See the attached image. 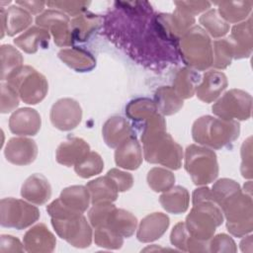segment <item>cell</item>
Instances as JSON below:
<instances>
[{"label": "cell", "mask_w": 253, "mask_h": 253, "mask_svg": "<svg viewBox=\"0 0 253 253\" xmlns=\"http://www.w3.org/2000/svg\"><path fill=\"white\" fill-rule=\"evenodd\" d=\"M215 203L226 219L227 230L242 237L253 229V202L251 195L243 193L239 184L232 179L217 180L211 188Z\"/></svg>", "instance_id": "cell-1"}, {"label": "cell", "mask_w": 253, "mask_h": 253, "mask_svg": "<svg viewBox=\"0 0 253 253\" xmlns=\"http://www.w3.org/2000/svg\"><path fill=\"white\" fill-rule=\"evenodd\" d=\"M141 142L147 162L173 170L181 168L183 149L166 132V122L161 114L156 113L141 126Z\"/></svg>", "instance_id": "cell-2"}, {"label": "cell", "mask_w": 253, "mask_h": 253, "mask_svg": "<svg viewBox=\"0 0 253 253\" xmlns=\"http://www.w3.org/2000/svg\"><path fill=\"white\" fill-rule=\"evenodd\" d=\"M193 208L186 217L185 225L190 235L204 243L213 236L217 226L223 222V214L208 187L196 189L192 196Z\"/></svg>", "instance_id": "cell-3"}, {"label": "cell", "mask_w": 253, "mask_h": 253, "mask_svg": "<svg viewBox=\"0 0 253 253\" xmlns=\"http://www.w3.org/2000/svg\"><path fill=\"white\" fill-rule=\"evenodd\" d=\"M51 225L57 235L77 248H86L92 242V228L83 212L65 206L58 198L46 207Z\"/></svg>", "instance_id": "cell-4"}, {"label": "cell", "mask_w": 253, "mask_h": 253, "mask_svg": "<svg viewBox=\"0 0 253 253\" xmlns=\"http://www.w3.org/2000/svg\"><path fill=\"white\" fill-rule=\"evenodd\" d=\"M240 125L237 121H227L212 116H203L192 126L193 139L211 149H220L238 138Z\"/></svg>", "instance_id": "cell-5"}, {"label": "cell", "mask_w": 253, "mask_h": 253, "mask_svg": "<svg viewBox=\"0 0 253 253\" xmlns=\"http://www.w3.org/2000/svg\"><path fill=\"white\" fill-rule=\"evenodd\" d=\"M177 45L186 65L197 70H206L212 65V42L207 32L193 26L180 39Z\"/></svg>", "instance_id": "cell-6"}, {"label": "cell", "mask_w": 253, "mask_h": 253, "mask_svg": "<svg viewBox=\"0 0 253 253\" xmlns=\"http://www.w3.org/2000/svg\"><path fill=\"white\" fill-rule=\"evenodd\" d=\"M185 170L195 185L211 183L218 176V163L214 151L206 146L189 145L185 150Z\"/></svg>", "instance_id": "cell-7"}, {"label": "cell", "mask_w": 253, "mask_h": 253, "mask_svg": "<svg viewBox=\"0 0 253 253\" xmlns=\"http://www.w3.org/2000/svg\"><path fill=\"white\" fill-rule=\"evenodd\" d=\"M26 104L36 105L42 101L48 91L46 78L29 65H22L6 79Z\"/></svg>", "instance_id": "cell-8"}, {"label": "cell", "mask_w": 253, "mask_h": 253, "mask_svg": "<svg viewBox=\"0 0 253 253\" xmlns=\"http://www.w3.org/2000/svg\"><path fill=\"white\" fill-rule=\"evenodd\" d=\"M40 211L28 202L15 198L0 201V224L3 227L25 229L40 218Z\"/></svg>", "instance_id": "cell-9"}, {"label": "cell", "mask_w": 253, "mask_h": 253, "mask_svg": "<svg viewBox=\"0 0 253 253\" xmlns=\"http://www.w3.org/2000/svg\"><path fill=\"white\" fill-rule=\"evenodd\" d=\"M252 97L240 89L225 92L211 107L213 115L227 121H246L251 117Z\"/></svg>", "instance_id": "cell-10"}, {"label": "cell", "mask_w": 253, "mask_h": 253, "mask_svg": "<svg viewBox=\"0 0 253 253\" xmlns=\"http://www.w3.org/2000/svg\"><path fill=\"white\" fill-rule=\"evenodd\" d=\"M36 24L48 32L50 31L54 42L58 46H69L74 42L70 29V19L61 11L48 9L37 16Z\"/></svg>", "instance_id": "cell-11"}, {"label": "cell", "mask_w": 253, "mask_h": 253, "mask_svg": "<svg viewBox=\"0 0 253 253\" xmlns=\"http://www.w3.org/2000/svg\"><path fill=\"white\" fill-rule=\"evenodd\" d=\"M49 119L54 127L62 131L74 129L82 120L80 104L71 98H61L51 107Z\"/></svg>", "instance_id": "cell-12"}, {"label": "cell", "mask_w": 253, "mask_h": 253, "mask_svg": "<svg viewBox=\"0 0 253 253\" xmlns=\"http://www.w3.org/2000/svg\"><path fill=\"white\" fill-rule=\"evenodd\" d=\"M4 155L10 163L18 166H26L36 160L38 156V145L34 139L29 137H12L5 146Z\"/></svg>", "instance_id": "cell-13"}, {"label": "cell", "mask_w": 253, "mask_h": 253, "mask_svg": "<svg viewBox=\"0 0 253 253\" xmlns=\"http://www.w3.org/2000/svg\"><path fill=\"white\" fill-rule=\"evenodd\" d=\"M42 126L40 114L32 108H21L13 112L9 119V128L12 133L26 136L36 135Z\"/></svg>", "instance_id": "cell-14"}, {"label": "cell", "mask_w": 253, "mask_h": 253, "mask_svg": "<svg viewBox=\"0 0 253 253\" xmlns=\"http://www.w3.org/2000/svg\"><path fill=\"white\" fill-rule=\"evenodd\" d=\"M227 77L221 71H207L196 88V96L205 103L215 101L227 87Z\"/></svg>", "instance_id": "cell-15"}, {"label": "cell", "mask_w": 253, "mask_h": 253, "mask_svg": "<svg viewBox=\"0 0 253 253\" xmlns=\"http://www.w3.org/2000/svg\"><path fill=\"white\" fill-rule=\"evenodd\" d=\"M1 38L6 33L9 37L26 30L33 21L31 14L19 5L10 6L8 9L1 7Z\"/></svg>", "instance_id": "cell-16"}, {"label": "cell", "mask_w": 253, "mask_h": 253, "mask_svg": "<svg viewBox=\"0 0 253 253\" xmlns=\"http://www.w3.org/2000/svg\"><path fill=\"white\" fill-rule=\"evenodd\" d=\"M90 152L89 144L80 137H71L62 141L56 148V161L66 167L75 166Z\"/></svg>", "instance_id": "cell-17"}, {"label": "cell", "mask_w": 253, "mask_h": 253, "mask_svg": "<svg viewBox=\"0 0 253 253\" xmlns=\"http://www.w3.org/2000/svg\"><path fill=\"white\" fill-rule=\"evenodd\" d=\"M21 196L28 202L41 206L51 197V186L45 176L35 173L28 177L21 188Z\"/></svg>", "instance_id": "cell-18"}, {"label": "cell", "mask_w": 253, "mask_h": 253, "mask_svg": "<svg viewBox=\"0 0 253 253\" xmlns=\"http://www.w3.org/2000/svg\"><path fill=\"white\" fill-rule=\"evenodd\" d=\"M170 219L163 212H153L143 217L138 225L136 237L140 242L148 243L159 239L167 230Z\"/></svg>", "instance_id": "cell-19"}, {"label": "cell", "mask_w": 253, "mask_h": 253, "mask_svg": "<svg viewBox=\"0 0 253 253\" xmlns=\"http://www.w3.org/2000/svg\"><path fill=\"white\" fill-rule=\"evenodd\" d=\"M23 244L28 252H52L56 239L43 223L30 228L24 235Z\"/></svg>", "instance_id": "cell-20"}, {"label": "cell", "mask_w": 253, "mask_h": 253, "mask_svg": "<svg viewBox=\"0 0 253 253\" xmlns=\"http://www.w3.org/2000/svg\"><path fill=\"white\" fill-rule=\"evenodd\" d=\"M229 42L233 47V58L249 57L252 52V18L238 23L231 29Z\"/></svg>", "instance_id": "cell-21"}, {"label": "cell", "mask_w": 253, "mask_h": 253, "mask_svg": "<svg viewBox=\"0 0 253 253\" xmlns=\"http://www.w3.org/2000/svg\"><path fill=\"white\" fill-rule=\"evenodd\" d=\"M142 159L141 146L133 134L116 147L115 162L119 167L135 170L140 166Z\"/></svg>", "instance_id": "cell-22"}, {"label": "cell", "mask_w": 253, "mask_h": 253, "mask_svg": "<svg viewBox=\"0 0 253 253\" xmlns=\"http://www.w3.org/2000/svg\"><path fill=\"white\" fill-rule=\"evenodd\" d=\"M102 134L106 144L111 148H116L124 140L132 135V129L125 118L113 116L105 122Z\"/></svg>", "instance_id": "cell-23"}, {"label": "cell", "mask_w": 253, "mask_h": 253, "mask_svg": "<svg viewBox=\"0 0 253 253\" xmlns=\"http://www.w3.org/2000/svg\"><path fill=\"white\" fill-rule=\"evenodd\" d=\"M103 226L109 227L122 237L128 238L136 229L137 219L131 212L115 207Z\"/></svg>", "instance_id": "cell-24"}, {"label": "cell", "mask_w": 253, "mask_h": 253, "mask_svg": "<svg viewBox=\"0 0 253 253\" xmlns=\"http://www.w3.org/2000/svg\"><path fill=\"white\" fill-rule=\"evenodd\" d=\"M162 208L170 213L179 214L185 212L190 204V194L185 187L173 186L159 197Z\"/></svg>", "instance_id": "cell-25"}, {"label": "cell", "mask_w": 253, "mask_h": 253, "mask_svg": "<svg viewBox=\"0 0 253 253\" xmlns=\"http://www.w3.org/2000/svg\"><path fill=\"white\" fill-rule=\"evenodd\" d=\"M49 33L47 30L35 26L14 40V43L27 53H35L40 47L48 45Z\"/></svg>", "instance_id": "cell-26"}, {"label": "cell", "mask_w": 253, "mask_h": 253, "mask_svg": "<svg viewBox=\"0 0 253 253\" xmlns=\"http://www.w3.org/2000/svg\"><path fill=\"white\" fill-rule=\"evenodd\" d=\"M217 5V12L219 16L228 23H239L249 16L252 10L253 2L245 1H219L214 2Z\"/></svg>", "instance_id": "cell-27"}, {"label": "cell", "mask_w": 253, "mask_h": 253, "mask_svg": "<svg viewBox=\"0 0 253 253\" xmlns=\"http://www.w3.org/2000/svg\"><path fill=\"white\" fill-rule=\"evenodd\" d=\"M57 55L66 65L78 72L89 71L96 65V60L93 55L83 48H64L61 49Z\"/></svg>", "instance_id": "cell-28"}, {"label": "cell", "mask_w": 253, "mask_h": 253, "mask_svg": "<svg viewBox=\"0 0 253 253\" xmlns=\"http://www.w3.org/2000/svg\"><path fill=\"white\" fill-rule=\"evenodd\" d=\"M86 187L90 193L92 205L102 202L113 203L118 199L119 191L115 183L107 175L88 182Z\"/></svg>", "instance_id": "cell-29"}, {"label": "cell", "mask_w": 253, "mask_h": 253, "mask_svg": "<svg viewBox=\"0 0 253 253\" xmlns=\"http://www.w3.org/2000/svg\"><path fill=\"white\" fill-rule=\"evenodd\" d=\"M154 104L159 114L171 116L180 111L183 107V99L176 93L173 87L162 86L154 94Z\"/></svg>", "instance_id": "cell-30"}, {"label": "cell", "mask_w": 253, "mask_h": 253, "mask_svg": "<svg viewBox=\"0 0 253 253\" xmlns=\"http://www.w3.org/2000/svg\"><path fill=\"white\" fill-rule=\"evenodd\" d=\"M103 24V20L98 15L85 13L76 16L70 21V29L74 41H86L94 31L98 30Z\"/></svg>", "instance_id": "cell-31"}, {"label": "cell", "mask_w": 253, "mask_h": 253, "mask_svg": "<svg viewBox=\"0 0 253 253\" xmlns=\"http://www.w3.org/2000/svg\"><path fill=\"white\" fill-rule=\"evenodd\" d=\"M59 199L65 206L80 212H84L91 203L90 193L87 187L82 185L64 188L60 193Z\"/></svg>", "instance_id": "cell-32"}, {"label": "cell", "mask_w": 253, "mask_h": 253, "mask_svg": "<svg viewBox=\"0 0 253 253\" xmlns=\"http://www.w3.org/2000/svg\"><path fill=\"white\" fill-rule=\"evenodd\" d=\"M200 80L201 77L198 72L189 67H184L176 73L173 89L183 100L189 99L194 96Z\"/></svg>", "instance_id": "cell-33"}, {"label": "cell", "mask_w": 253, "mask_h": 253, "mask_svg": "<svg viewBox=\"0 0 253 253\" xmlns=\"http://www.w3.org/2000/svg\"><path fill=\"white\" fill-rule=\"evenodd\" d=\"M157 112L158 111L154 102L147 98H138L132 100L126 107V116L140 126Z\"/></svg>", "instance_id": "cell-34"}, {"label": "cell", "mask_w": 253, "mask_h": 253, "mask_svg": "<svg viewBox=\"0 0 253 253\" xmlns=\"http://www.w3.org/2000/svg\"><path fill=\"white\" fill-rule=\"evenodd\" d=\"M200 24L212 38H221L229 31V25L219 16L216 9H210L200 19Z\"/></svg>", "instance_id": "cell-35"}, {"label": "cell", "mask_w": 253, "mask_h": 253, "mask_svg": "<svg viewBox=\"0 0 253 253\" xmlns=\"http://www.w3.org/2000/svg\"><path fill=\"white\" fill-rule=\"evenodd\" d=\"M1 54V80L5 81L7 77L16 69L23 65L22 54L10 44H2L0 47Z\"/></svg>", "instance_id": "cell-36"}, {"label": "cell", "mask_w": 253, "mask_h": 253, "mask_svg": "<svg viewBox=\"0 0 253 253\" xmlns=\"http://www.w3.org/2000/svg\"><path fill=\"white\" fill-rule=\"evenodd\" d=\"M147 184L154 192H166L174 186V174L161 167H153L147 173Z\"/></svg>", "instance_id": "cell-37"}, {"label": "cell", "mask_w": 253, "mask_h": 253, "mask_svg": "<svg viewBox=\"0 0 253 253\" xmlns=\"http://www.w3.org/2000/svg\"><path fill=\"white\" fill-rule=\"evenodd\" d=\"M233 58V47L228 39L216 40L212 43V65L215 69H224Z\"/></svg>", "instance_id": "cell-38"}, {"label": "cell", "mask_w": 253, "mask_h": 253, "mask_svg": "<svg viewBox=\"0 0 253 253\" xmlns=\"http://www.w3.org/2000/svg\"><path fill=\"white\" fill-rule=\"evenodd\" d=\"M104 169V161L101 155L90 151L87 156L74 166V171L81 178H90L100 174Z\"/></svg>", "instance_id": "cell-39"}, {"label": "cell", "mask_w": 253, "mask_h": 253, "mask_svg": "<svg viewBox=\"0 0 253 253\" xmlns=\"http://www.w3.org/2000/svg\"><path fill=\"white\" fill-rule=\"evenodd\" d=\"M94 240L98 246L107 249H119L124 243V237L107 226L95 228Z\"/></svg>", "instance_id": "cell-40"}, {"label": "cell", "mask_w": 253, "mask_h": 253, "mask_svg": "<svg viewBox=\"0 0 253 253\" xmlns=\"http://www.w3.org/2000/svg\"><path fill=\"white\" fill-rule=\"evenodd\" d=\"M115 207L116 206L113 205L112 202H102L94 204L88 212V218L91 225L94 228L103 226Z\"/></svg>", "instance_id": "cell-41"}, {"label": "cell", "mask_w": 253, "mask_h": 253, "mask_svg": "<svg viewBox=\"0 0 253 253\" xmlns=\"http://www.w3.org/2000/svg\"><path fill=\"white\" fill-rule=\"evenodd\" d=\"M19 94L8 83H1V113L7 114L19 106Z\"/></svg>", "instance_id": "cell-42"}, {"label": "cell", "mask_w": 253, "mask_h": 253, "mask_svg": "<svg viewBox=\"0 0 253 253\" xmlns=\"http://www.w3.org/2000/svg\"><path fill=\"white\" fill-rule=\"evenodd\" d=\"M91 2L87 1H47L46 5L50 8H57L70 16L83 14Z\"/></svg>", "instance_id": "cell-43"}, {"label": "cell", "mask_w": 253, "mask_h": 253, "mask_svg": "<svg viewBox=\"0 0 253 253\" xmlns=\"http://www.w3.org/2000/svg\"><path fill=\"white\" fill-rule=\"evenodd\" d=\"M236 250L233 239L224 233L217 234L209 241V251L211 252H236Z\"/></svg>", "instance_id": "cell-44"}, {"label": "cell", "mask_w": 253, "mask_h": 253, "mask_svg": "<svg viewBox=\"0 0 253 253\" xmlns=\"http://www.w3.org/2000/svg\"><path fill=\"white\" fill-rule=\"evenodd\" d=\"M111 180L115 183L119 193L128 191L133 185V178L131 174L127 172H124L117 168H113L109 170L106 174Z\"/></svg>", "instance_id": "cell-45"}, {"label": "cell", "mask_w": 253, "mask_h": 253, "mask_svg": "<svg viewBox=\"0 0 253 253\" xmlns=\"http://www.w3.org/2000/svg\"><path fill=\"white\" fill-rule=\"evenodd\" d=\"M190 239V234L186 228L185 222H178L172 229L170 235L171 244L180 250L187 251L188 242Z\"/></svg>", "instance_id": "cell-46"}, {"label": "cell", "mask_w": 253, "mask_h": 253, "mask_svg": "<svg viewBox=\"0 0 253 253\" xmlns=\"http://www.w3.org/2000/svg\"><path fill=\"white\" fill-rule=\"evenodd\" d=\"M251 136H249L242 144L241 147V174L244 178H252V145H251Z\"/></svg>", "instance_id": "cell-47"}, {"label": "cell", "mask_w": 253, "mask_h": 253, "mask_svg": "<svg viewBox=\"0 0 253 253\" xmlns=\"http://www.w3.org/2000/svg\"><path fill=\"white\" fill-rule=\"evenodd\" d=\"M0 252H23L25 250L24 244L21 243V241L12 236L7 234H2L0 236Z\"/></svg>", "instance_id": "cell-48"}, {"label": "cell", "mask_w": 253, "mask_h": 253, "mask_svg": "<svg viewBox=\"0 0 253 253\" xmlns=\"http://www.w3.org/2000/svg\"><path fill=\"white\" fill-rule=\"evenodd\" d=\"M174 4L181 7L193 16L208 10L211 5V3L208 1H175Z\"/></svg>", "instance_id": "cell-49"}, {"label": "cell", "mask_w": 253, "mask_h": 253, "mask_svg": "<svg viewBox=\"0 0 253 253\" xmlns=\"http://www.w3.org/2000/svg\"><path fill=\"white\" fill-rule=\"evenodd\" d=\"M16 5L27 10L30 14H39L46 5V2L43 1H16Z\"/></svg>", "instance_id": "cell-50"}]
</instances>
